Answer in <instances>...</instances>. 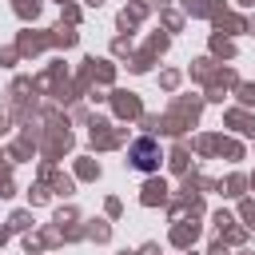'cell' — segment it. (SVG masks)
<instances>
[{"label": "cell", "mask_w": 255, "mask_h": 255, "mask_svg": "<svg viewBox=\"0 0 255 255\" xmlns=\"http://www.w3.org/2000/svg\"><path fill=\"white\" fill-rule=\"evenodd\" d=\"M128 155H131V167H139V171H155V167H159V143L147 139V135L135 139Z\"/></svg>", "instance_id": "6da1fadb"}]
</instances>
